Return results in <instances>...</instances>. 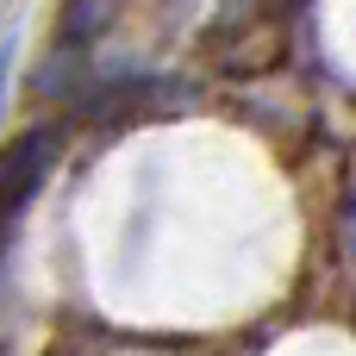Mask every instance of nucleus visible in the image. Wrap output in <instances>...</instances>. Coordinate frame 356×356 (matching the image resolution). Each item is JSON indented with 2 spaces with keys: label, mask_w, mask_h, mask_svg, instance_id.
Wrapping results in <instances>:
<instances>
[{
  "label": "nucleus",
  "mask_w": 356,
  "mask_h": 356,
  "mask_svg": "<svg viewBox=\"0 0 356 356\" xmlns=\"http://www.w3.org/2000/svg\"><path fill=\"white\" fill-rule=\"evenodd\" d=\"M106 19V0H63V31L81 44V38H94V25Z\"/></svg>",
  "instance_id": "obj_1"
},
{
  "label": "nucleus",
  "mask_w": 356,
  "mask_h": 356,
  "mask_svg": "<svg viewBox=\"0 0 356 356\" xmlns=\"http://www.w3.org/2000/svg\"><path fill=\"white\" fill-rule=\"evenodd\" d=\"M6 69H13V50L0 44V100H6Z\"/></svg>",
  "instance_id": "obj_2"
}]
</instances>
